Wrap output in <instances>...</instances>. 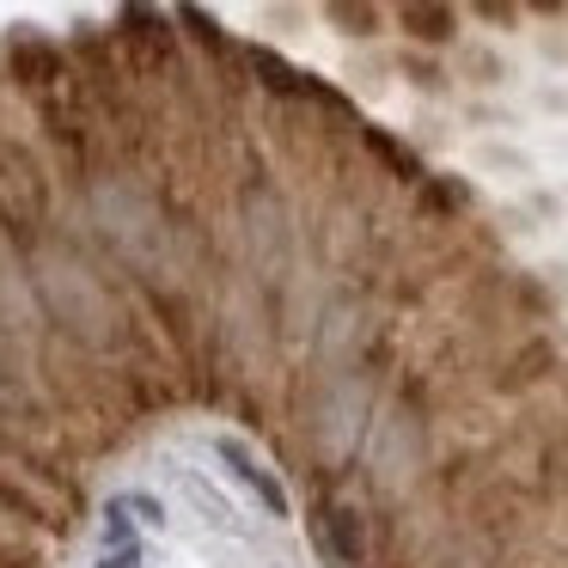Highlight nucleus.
<instances>
[{"instance_id":"obj_1","label":"nucleus","mask_w":568,"mask_h":568,"mask_svg":"<svg viewBox=\"0 0 568 568\" xmlns=\"http://www.w3.org/2000/svg\"><path fill=\"white\" fill-rule=\"evenodd\" d=\"M7 74H13L26 92H55L68 80V62H62V50H55L50 38L13 31V38H7Z\"/></svg>"},{"instance_id":"obj_2","label":"nucleus","mask_w":568,"mask_h":568,"mask_svg":"<svg viewBox=\"0 0 568 568\" xmlns=\"http://www.w3.org/2000/svg\"><path fill=\"white\" fill-rule=\"evenodd\" d=\"M214 458L226 465V477H233V483H245V489L257 495V501H263V514L287 519V489H282V477H275V470L263 465V458L251 453L245 440H233V434H221V440H214Z\"/></svg>"},{"instance_id":"obj_3","label":"nucleus","mask_w":568,"mask_h":568,"mask_svg":"<svg viewBox=\"0 0 568 568\" xmlns=\"http://www.w3.org/2000/svg\"><path fill=\"white\" fill-rule=\"evenodd\" d=\"M245 62H251V74H257L263 87H275V92H294V99H324V104H343L336 92H324L318 80L306 74V68L282 62L275 50H257V43H251V50H245Z\"/></svg>"},{"instance_id":"obj_4","label":"nucleus","mask_w":568,"mask_h":568,"mask_svg":"<svg viewBox=\"0 0 568 568\" xmlns=\"http://www.w3.org/2000/svg\"><path fill=\"white\" fill-rule=\"evenodd\" d=\"M404 31L409 38H422V43H453V31H458V13L453 7H404Z\"/></svg>"},{"instance_id":"obj_5","label":"nucleus","mask_w":568,"mask_h":568,"mask_svg":"<svg viewBox=\"0 0 568 568\" xmlns=\"http://www.w3.org/2000/svg\"><path fill=\"white\" fill-rule=\"evenodd\" d=\"M324 544H331L343 562H361V556H367V544H361V519L348 514V507H324Z\"/></svg>"},{"instance_id":"obj_6","label":"nucleus","mask_w":568,"mask_h":568,"mask_svg":"<svg viewBox=\"0 0 568 568\" xmlns=\"http://www.w3.org/2000/svg\"><path fill=\"white\" fill-rule=\"evenodd\" d=\"M116 501H123V514H141V526H153V531L165 526V507L153 495H116Z\"/></svg>"},{"instance_id":"obj_7","label":"nucleus","mask_w":568,"mask_h":568,"mask_svg":"<svg viewBox=\"0 0 568 568\" xmlns=\"http://www.w3.org/2000/svg\"><path fill=\"white\" fill-rule=\"evenodd\" d=\"M373 148H379V160H392V165H397V172H404V178H416V172H422V165H416V160H409V153H404V148H397V141H385V135H373Z\"/></svg>"},{"instance_id":"obj_8","label":"nucleus","mask_w":568,"mask_h":568,"mask_svg":"<svg viewBox=\"0 0 568 568\" xmlns=\"http://www.w3.org/2000/svg\"><path fill=\"white\" fill-rule=\"evenodd\" d=\"M99 568H141V544H123V550H104Z\"/></svg>"}]
</instances>
